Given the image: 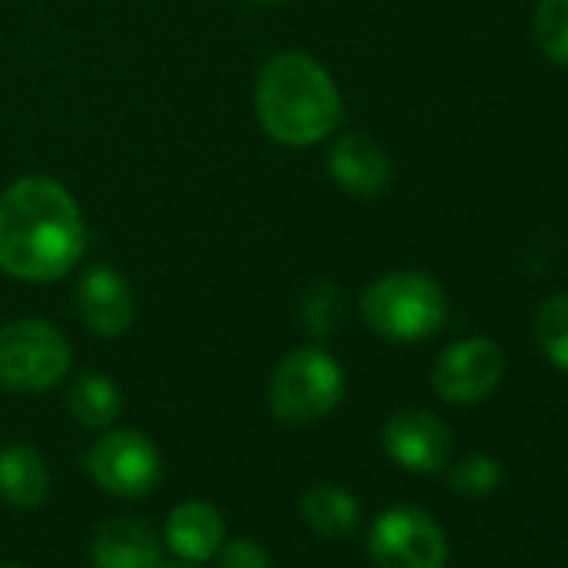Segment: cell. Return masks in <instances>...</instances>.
<instances>
[{"label":"cell","mask_w":568,"mask_h":568,"mask_svg":"<svg viewBox=\"0 0 568 568\" xmlns=\"http://www.w3.org/2000/svg\"><path fill=\"white\" fill-rule=\"evenodd\" d=\"M84 217L54 178H21L0 194V267L18 281L64 277L84 254Z\"/></svg>","instance_id":"cell-1"},{"label":"cell","mask_w":568,"mask_h":568,"mask_svg":"<svg viewBox=\"0 0 568 568\" xmlns=\"http://www.w3.org/2000/svg\"><path fill=\"white\" fill-rule=\"evenodd\" d=\"M254 104L261 128L288 148H312L342 121V94L332 74L305 51H281L261 68Z\"/></svg>","instance_id":"cell-2"},{"label":"cell","mask_w":568,"mask_h":568,"mask_svg":"<svg viewBox=\"0 0 568 568\" xmlns=\"http://www.w3.org/2000/svg\"><path fill=\"white\" fill-rule=\"evenodd\" d=\"M362 315L368 328L388 342H425L442 332L448 298L425 271H392L365 288Z\"/></svg>","instance_id":"cell-3"},{"label":"cell","mask_w":568,"mask_h":568,"mask_svg":"<svg viewBox=\"0 0 568 568\" xmlns=\"http://www.w3.org/2000/svg\"><path fill=\"white\" fill-rule=\"evenodd\" d=\"M345 395V375L325 348H298L281 358L274 368L267 402L277 422L292 428H308L328 418Z\"/></svg>","instance_id":"cell-4"},{"label":"cell","mask_w":568,"mask_h":568,"mask_svg":"<svg viewBox=\"0 0 568 568\" xmlns=\"http://www.w3.org/2000/svg\"><path fill=\"white\" fill-rule=\"evenodd\" d=\"M71 368V348L58 328L28 318L0 328V388L48 392Z\"/></svg>","instance_id":"cell-5"},{"label":"cell","mask_w":568,"mask_h":568,"mask_svg":"<svg viewBox=\"0 0 568 568\" xmlns=\"http://www.w3.org/2000/svg\"><path fill=\"white\" fill-rule=\"evenodd\" d=\"M368 551L378 568H445L448 538L422 508H388L368 531Z\"/></svg>","instance_id":"cell-6"},{"label":"cell","mask_w":568,"mask_h":568,"mask_svg":"<svg viewBox=\"0 0 568 568\" xmlns=\"http://www.w3.org/2000/svg\"><path fill=\"white\" fill-rule=\"evenodd\" d=\"M88 468L94 481L118 498H141L154 491L164 475L158 445L134 428L108 432L98 438L88 452Z\"/></svg>","instance_id":"cell-7"},{"label":"cell","mask_w":568,"mask_h":568,"mask_svg":"<svg viewBox=\"0 0 568 568\" xmlns=\"http://www.w3.org/2000/svg\"><path fill=\"white\" fill-rule=\"evenodd\" d=\"M505 378V352L491 338H465L448 345L432 372L435 395L452 405L488 398Z\"/></svg>","instance_id":"cell-8"},{"label":"cell","mask_w":568,"mask_h":568,"mask_svg":"<svg viewBox=\"0 0 568 568\" xmlns=\"http://www.w3.org/2000/svg\"><path fill=\"white\" fill-rule=\"evenodd\" d=\"M382 445L395 465L415 475H435L448 468L455 448L448 425L432 412H418V408L392 415L382 432Z\"/></svg>","instance_id":"cell-9"},{"label":"cell","mask_w":568,"mask_h":568,"mask_svg":"<svg viewBox=\"0 0 568 568\" xmlns=\"http://www.w3.org/2000/svg\"><path fill=\"white\" fill-rule=\"evenodd\" d=\"M78 315L101 338H121L134 325V295L114 267H91L78 281Z\"/></svg>","instance_id":"cell-10"},{"label":"cell","mask_w":568,"mask_h":568,"mask_svg":"<svg viewBox=\"0 0 568 568\" xmlns=\"http://www.w3.org/2000/svg\"><path fill=\"white\" fill-rule=\"evenodd\" d=\"M328 171H332L335 184L355 197L382 194L395 174L388 151L362 131H352V134L335 141V148L328 154Z\"/></svg>","instance_id":"cell-11"},{"label":"cell","mask_w":568,"mask_h":568,"mask_svg":"<svg viewBox=\"0 0 568 568\" xmlns=\"http://www.w3.org/2000/svg\"><path fill=\"white\" fill-rule=\"evenodd\" d=\"M164 538L181 561H211L224 545V518L211 501L187 498L168 515Z\"/></svg>","instance_id":"cell-12"},{"label":"cell","mask_w":568,"mask_h":568,"mask_svg":"<svg viewBox=\"0 0 568 568\" xmlns=\"http://www.w3.org/2000/svg\"><path fill=\"white\" fill-rule=\"evenodd\" d=\"M161 561V538L144 518L108 521L91 545L94 568H151Z\"/></svg>","instance_id":"cell-13"},{"label":"cell","mask_w":568,"mask_h":568,"mask_svg":"<svg viewBox=\"0 0 568 568\" xmlns=\"http://www.w3.org/2000/svg\"><path fill=\"white\" fill-rule=\"evenodd\" d=\"M48 495H51V471L38 448L24 442L0 448V498L21 511H31L41 508Z\"/></svg>","instance_id":"cell-14"},{"label":"cell","mask_w":568,"mask_h":568,"mask_svg":"<svg viewBox=\"0 0 568 568\" xmlns=\"http://www.w3.org/2000/svg\"><path fill=\"white\" fill-rule=\"evenodd\" d=\"M302 518L318 538H348L358 528V498L342 485H315L302 495Z\"/></svg>","instance_id":"cell-15"},{"label":"cell","mask_w":568,"mask_h":568,"mask_svg":"<svg viewBox=\"0 0 568 568\" xmlns=\"http://www.w3.org/2000/svg\"><path fill=\"white\" fill-rule=\"evenodd\" d=\"M71 415L84 425V428H111L121 415V388L108 378V375H81L68 395Z\"/></svg>","instance_id":"cell-16"},{"label":"cell","mask_w":568,"mask_h":568,"mask_svg":"<svg viewBox=\"0 0 568 568\" xmlns=\"http://www.w3.org/2000/svg\"><path fill=\"white\" fill-rule=\"evenodd\" d=\"M535 342L558 372H568V292L541 302L535 315Z\"/></svg>","instance_id":"cell-17"},{"label":"cell","mask_w":568,"mask_h":568,"mask_svg":"<svg viewBox=\"0 0 568 568\" xmlns=\"http://www.w3.org/2000/svg\"><path fill=\"white\" fill-rule=\"evenodd\" d=\"M535 41L551 64L568 68V0H538Z\"/></svg>","instance_id":"cell-18"},{"label":"cell","mask_w":568,"mask_h":568,"mask_svg":"<svg viewBox=\"0 0 568 568\" xmlns=\"http://www.w3.org/2000/svg\"><path fill=\"white\" fill-rule=\"evenodd\" d=\"M342 292L335 288L332 281H315L312 288L305 292L302 298V322H305V332L315 335V338H328L338 332L342 325Z\"/></svg>","instance_id":"cell-19"},{"label":"cell","mask_w":568,"mask_h":568,"mask_svg":"<svg viewBox=\"0 0 568 568\" xmlns=\"http://www.w3.org/2000/svg\"><path fill=\"white\" fill-rule=\"evenodd\" d=\"M448 481L458 495L478 498V495H488L501 485V465L488 455H468L448 471Z\"/></svg>","instance_id":"cell-20"},{"label":"cell","mask_w":568,"mask_h":568,"mask_svg":"<svg viewBox=\"0 0 568 568\" xmlns=\"http://www.w3.org/2000/svg\"><path fill=\"white\" fill-rule=\"evenodd\" d=\"M214 558H217V568H274L267 551H264V545H257L251 538L224 541Z\"/></svg>","instance_id":"cell-21"},{"label":"cell","mask_w":568,"mask_h":568,"mask_svg":"<svg viewBox=\"0 0 568 568\" xmlns=\"http://www.w3.org/2000/svg\"><path fill=\"white\" fill-rule=\"evenodd\" d=\"M151 568H191L187 561H158V565H151Z\"/></svg>","instance_id":"cell-22"},{"label":"cell","mask_w":568,"mask_h":568,"mask_svg":"<svg viewBox=\"0 0 568 568\" xmlns=\"http://www.w3.org/2000/svg\"><path fill=\"white\" fill-rule=\"evenodd\" d=\"M0 568H24V565H14V561H0Z\"/></svg>","instance_id":"cell-23"},{"label":"cell","mask_w":568,"mask_h":568,"mask_svg":"<svg viewBox=\"0 0 568 568\" xmlns=\"http://www.w3.org/2000/svg\"><path fill=\"white\" fill-rule=\"evenodd\" d=\"M254 4H274V0H254Z\"/></svg>","instance_id":"cell-24"}]
</instances>
